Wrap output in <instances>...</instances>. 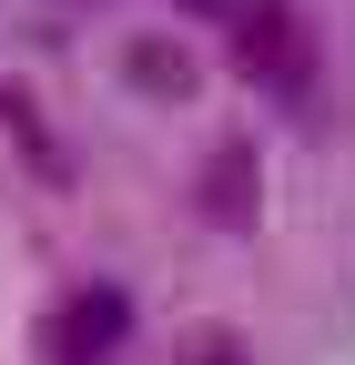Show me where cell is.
<instances>
[{"label":"cell","instance_id":"2","mask_svg":"<svg viewBox=\"0 0 355 365\" xmlns=\"http://www.w3.org/2000/svg\"><path fill=\"white\" fill-rule=\"evenodd\" d=\"M122 335H132V294L122 284H71L51 304V325H41L51 365H102V355H122Z\"/></svg>","mask_w":355,"mask_h":365},{"label":"cell","instance_id":"4","mask_svg":"<svg viewBox=\"0 0 355 365\" xmlns=\"http://www.w3.org/2000/svg\"><path fill=\"white\" fill-rule=\"evenodd\" d=\"M193 193H203V213L224 223V234H254V193H264V153L244 143V132H224V143L203 153V182H193Z\"/></svg>","mask_w":355,"mask_h":365},{"label":"cell","instance_id":"3","mask_svg":"<svg viewBox=\"0 0 355 365\" xmlns=\"http://www.w3.org/2000/svg\"><path fill=\"white\" fill-rule=\"evenodd\" d=\"M122 81L132 91H143V102H193V91H203V51H193V41L183 31H163V21H143V31H122Z\"/></svg>","mask_w":355,"mask_h":365},{"label":"cell","instance_id":"5","mask_svg":"<svg viewBox=\"0 0 355 365\" xmlns=\"http://www.w3.org/2000/svg\"><path fill=\"white\" fill-rule=\"evenodd\" d=\"M183 365H254V355H244L234 325H193V335H183Z\"/></svg>","mask_w":355,"mask_h":365},{"label":"cell","instance_id":"1","mask_svg":"<svg viewBox=\"0 0 355 365\" xmlns=\"http://www.w3.org/2000/svg\"><path fill=\"white\" fill-rule=\"evenodd\" d=\"M224 21H234V51H244V71L264 91H284V102L315 91V21H304L294 0H234Z\"/></svg>","mask_w":355,"mask_h":365},{"label":"cell","instance_id":"6","mask_svg":"<svg viewBox=\"0 0 355 365\" xmlns=\"http://www.w3.org/2000/svg\"><path fill=\"white\" fill-rule=\"evenodd\" d=\"M173 11H203V21H224V11H234V0H173Z\"/></svg>","mask_w":355,"mask_h":365}]
</instances>
